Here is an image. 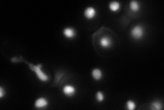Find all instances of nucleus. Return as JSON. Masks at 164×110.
<instances>
[{"label":"nucleus","mask_w":164,"mask_h":110,"mask_svg":"<svg viewBox=\"0 0 164 110\" xmlns=\"http://www.w3.org/2000/svg\"><path fill=\"white\" fill-rule=\"evenodd\" d=\"M28 65L30 66V69L32 71L34 72L36 75L37 76V77L39 78L41 81L46 82L49 80L48 75H47L43 71L41 70V65L34 66V65L31 64V63H28Z\"/></svg>","instance_id":"1"},{"label":"nucleus","mask_w":164,"mask_h":110,"mask_svg":"<svg viewBox=\"0 0 164 110\" xmlns=\"http://www.w3.org/2000/svg\"><path fill=\"white\" fill-rule=\"evenodd\" d=\"M131 35L133 39L136 40L141 39L144 35V30L140 25H138L133 27L131 31Z\"/></svg>","instance_id":"2"},{"label":"nucleus","mask_w":164,"mask_h":110,"mask_svg":"<svg viewBox=\"0 0 164 110\" xmlns=\"http://www.w3.org/2000/svg\"><path fill=\"white\" fill-rule=\"evenodd\" d=\"M63 93L66 96L68 97H71L73 96L76 94L77 89H76L75 87H74L72 85H67L63 87Z\"/></svg>","instance_id":"3"},{"label":"nucleus","mask_w":164,"mask_h":110,"mask_svg":"<svg viewBox=\"0 0 164 110\" xmlns=\"http://www.w3.org/2000/svg\"><path fill=\"white\" fill-rule=\"evenodd\" d=\"M49 105V100L44 97H40L36 100L34 106L37 109H44Z\"/></svg>","instance_id":"4"},{"label":"nucleus","mask_w":164,"mask_h":110,"mask_svg":"<svg viewBox=\"0 0 164 110\" xmlns=\"http://www.w3.org/2000/svg\"><path fill=\"white\" fill-rule=\"evenodd\" d=\"M96 15V10L93 6H89L84 10V17L87 19H93Z\"/></svg>","instance_id":"5"},{"label":"nucleus","mask_w":164,"mask_h":110,"mask_svg":"<svg viewBox=\"0 0 164 110\" xmlns=\"http://www.w3.org/2000/svg\"><path fill=\"white\" fill-rule=\"evenodd\" d=\"M63 35H64L65 38H66V39H72L75 37L76 31L73 28L67 27V28H64V30H63Z\"/></svg>","instance_id":"6"},{"label":"nucleus","mask_w":164,"mask_h":110,"mask_svg":"<svg viewBox=\"0 0 164 110\" xmlns=\"http://www.w3.org/2000/svg\"><path fill=\"white\" fill-rule=\"evenodd\" d=\"M112 41L109 37H105L100 40V46L103 48H109L112 46Z\"/></svg>","instance_id":"7"},{"label":"nucleus","mask_w":164,"mask_h":110,"mask_svg":"<svg viewBox=\"0 0 164 110\" xmlns=\"http://www.w3.org/2000/svg\"><path fill=\"white\" fill-rule=\"evenodd\" d=\"M92 76H93L94 79H95L96 80H99L100 79H101L103 77V72L100 69L95 68L93 69V72H92Z\"/></svg>","instance_id":"8"},{"label":"nucleus","mask_w":164,"mask_h":110,"mask_svg":"<svg viewBox=\"0 0 164 110\" xmlns=\"http://www.w3.org/2000/svg\"><path fill=\"white\" fill-rule=\"evenodd\" d=\"M109 8L112 12H117V11L120 10V4L118 1H112L109 4Z\"/></svg>","instance_id":"9"},{"label":"nucleus","mask_w":164,"mask_h":110,"mask_svg":"<svg viewBox=\"0 0 164 110\" xmlns=\"http://www.w3.org/2000/svg\"><path fill=\"white\" fill-rule=\"evenodd\" d=\"M130 9L133 11V12H138L140 10V4L138 1H132L130 2Z\"/></svg>","instance_id":"10"},{"label":"nucleus","mask_w":164,"mask_h":110,"mask_svg":"<svg viewBox=\"0 0 164 110\" xmlns=\"http://www.w3.org/2000/svg\"><path fill=\"white\" fill-rule=\"evenodd\" d=\"M96 99L98 103L103 102L105 99V95L102 92H97L96 94Z\"/></svg>","instance_id":"11"},{"label":"nucleus","mask_w":164,"mask_h":110,"mask_svg":"<svg viewBox=\"0 0 164 110\" xmlns=\"http://www.w3.org/2000/svg\"><path fill=\"white\" fill-rule=\"evenodd\" d=\"M136 104L133 100H129L127 102V108L129 110H133L136 109Z\"/></svg>","instance_id":"12"},{"label":"nucleus","mask_w":164,"mask_h":110,"mask_svg":"<svg viewBox=\"0 0 164 110\" xmlns=\"http://www.w3.org/2000/svg\"><path fill=\"white\" fill-rule=\"evenodd\" d=\"M152 109L156 110H160L162 109V103L159 101H155L152 103Z\"/></svg>","instance_id":"13"},{"label":"nucleus","mask_w":164,"mask_h":110,"mask_svg":"<svg viewBox=\"0 0 164 110\" xmlns=\"http://www.w3.org/2000/svg\"><path fill=\"white\" fill-rule=\"evenodd\" d=\"M5 94H6V91L4 90L3 87H0V98H3Z\"/></svg>","instance_id":"14"}]
</instances>
